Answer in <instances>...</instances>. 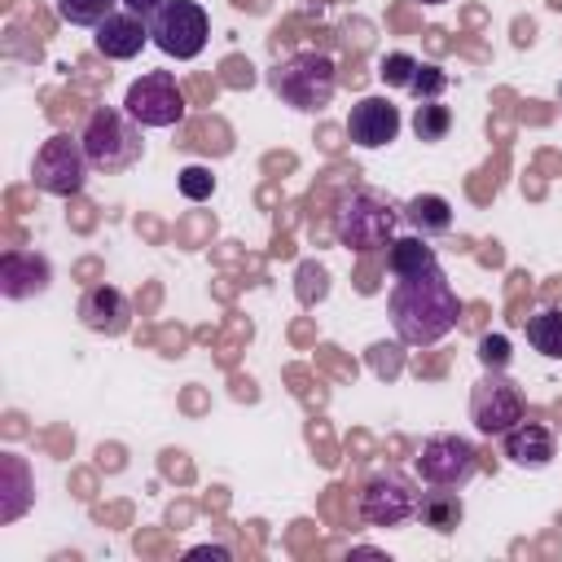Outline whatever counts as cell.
<instances>
[{"instance_id": "obj_8", "label": "cell", "mask_w": 562, "mask_h": 562, "mask_svg": "<svg viewBox=\"0 0 562 562\" xmlns=\"http://www.w3.org/2000/svg\"><path fill=\"white\" fill-rule=\"evenodd\" d=\"M479 474V452L461 435H430L417 452V479L426 487H465Z\"/></svg>"}, {"instance_id": "obj_20", "label": "cell", "mask_w": 562, "mask_h": 562, "mask_svg": "<svg viewBox=\"0 0 562 562\" xmlns=\"http://www.w3.org/2000/svg\"><path fill=\"white\" fill-rule=\"evenodd\" d=\"M448 132H452V110L443 101H417V110H413V136L422 145H435Z\"/></svg>"}, {"instance_id": "obj_9", "label": "cell", "mask_w": 562, "mask_h": 562, "mask_svg": "<svg viewBox=\"0 0 562 562\" xmlns=\"http://www.w3.org/2000/svg\"><path fill=\"white\" fill-rule=\"evenodd\" d=\"M123 110L140 123V127H176L184 119V92L176 83L171 70H145L127 97H123Z\"/></svg>"}, {"instance_id": "obj_10", "label": "cell", "mask_w": 562, "mask_h": 562, "mask_svg": "<svg viewBox=\"0 0 562 562\" xmlns=\"http://www.w3.org/2000/svg\"><path fill=\"white\" fill-rule=\"evenodd\" d=\"M417 501L422 492L413 487V479H404L400 470H382L360 487V518L369 527H400L408 518H417Z\"/></svg>"}, {"instance_id": "obj_14", "label": "cell", "mask_w": 562, "mask_h": 562, "mask_svg": "<svg viewBox=\"0 0 562 562\" xmlns=\"http://www.w3.org/2000/svg\"><path fill=\"white\" fill-rule=\"evenodd\" d=\"M92 31H97V35H92L97 53L110 57V61L136 57V53L145 48V40H149V22L136 18V13H127V9H114V13H110L101 26H92Z\"/></svg>"}, {"instance_id": "obj_11", "label": "cell", "mask_w": 562, "mask_h": 562, "mask_svg": "<svg viewBox=\"0 0 562 562\" xmlns=\"http://www.w3.org/2000/svg\"><path fill=\"white\" fill-rule=\"evenodd\" d=\"M53 285V263L40 255V250H22V246H9L0 255V294L22 303V299H35Z\"/></svg>"}, {"instance_id": "obj_24", "label": "cell", "mask_w": 562, "mask_h": 562, "mask_svg": "<svg viewBox=\"0 0 562 562\" xmlns=\"http://www.w3.org/2000/svg\"><path fill=\"white\" fill-rule=\"evenodd\" d=\"M176 184H180V193H184L189 202H206V198L215 193V176H211L206 167H198V162H193V167H180V171H176Z\"/></svg>"}, {"instance_id": "obj_19", "label": "cell", "mask_w": 562, "mask_h": 562, "mask_svg": "<svg viewBox=\"0 0 562 562\" xmlns=\"http://www.w3.org/2000/svg\"><path fill=\"white\" fill-rule=\"evenodd\" d=\"M527 342L549 356V360H562V312L558 307H544L536 316H527Z\"/></svg>"}, {"instance_id": "obj_7", "label": "cell", "mask_w": 562, "mask_h": 562, "mask_svg": "<svg viewBox=\"0 0 562 562\" xmlns=\"http://www.w3.org/2000/svg\"><path fill=\"white\" fill-rule=\"evenodd\" d=\"M527 417L522 386L505 378V369H487L470 391V422L479 435H505L514 422Z\"/></svg>"}, {"instance_id": "obj_18", "label": "cell", "mask_w": 562, "mask_h": 562, "mask_svg": "<svg viewBox=\"0 0 562 562\" xmlns=\"http://www.w3.org/2000/svg\"><path fill=\"white\" fill-rule=\"evenodd\" d=\"M435 263H439V255H435L430 237H422V233L395 237V241L386 246V268H391V277H413V272H426V268H435Z\"/></svg>"}, {"instance_id": "obj_1", "label": "cell", "mask_w": 562, "mask_h": 562, "mask_svg": "<svg viewBox=\"0 0 562 562\" xmlns=\"http://www.w3.org/2000/svg\"><path fill=\"white\" fill-rule=\"evenodd\" d=\"M386 312H391V329L404 347H435L443 334L457 329L461 321V299L452 290V281L443 277V268H426L413 277H395L391 294H386Z\"/></svg>"}, {"instance_id": "obj_4", "label": "cell", "mask_w": 562, "mask_h": 562, "mask_svg": "<svg viewBox=\"0 0 562 562\" xmlns=\"http://www.w3.org/2000/svg\"><path fill=\"white\" fill-rule=\"evenodd\" d=\"M400 220L404 215L386 198H378L373 189H356V193H342L334 206V237H338V246L364 255V250L391 246Z\"/></svg>"}, {"instance_id": "obj_12", "label": "cell", "mask_w": 562, "mask_h": 562, "mask_svg": "<svg viewBox=\"0 0 562 562\" xmlns=\"http://www.w3.org/2000/svg\"><path fill=\"white\" fill-rule=\"evenodd\" d=\"M400 123L404 119L386 97H360L351 105V114H347V136L360 149H382V145H391L400 136Z\"/></svg>"}, {"instance_id": "obj_28", "label": "cell", "mask_w": 562, "mask_h": 562, "mask_svg": "<svg viewBox=\"0 0 562 562\" xmlns=\"http://www.w3.org/2000/svg\"><path fill=\"white\" fill-rule=\"evenodd\" d=\"M189 558H215V562H228L233 553H228L224 544H198V549H189Z\"/></svg>"}, {"instance_id": "obj_21", "label": "cell", "mask_w": 562, "mask_h": 562, "mask_svg": "<svg viewBox=\"0 0 562 562\" xmlns=\"http://www.w3.org/2000/svg\"><path fill=\"white\" fill-rule=\"evenodd\" d=\"M123 0H57V18L70 26H101Z\"/></svg>"}, {"instance_id": "obj_13", "label": "cell", "mask_w": 562, "mask_h": 562, "mask_svg": "<svg viewBox=\"0 0 562 562\" xmlns=\"http://www.w3.org/2000/svg\"><path fill=\"white\" fill-rule=\"evenodd\" d=\"M79 321H83V329H92V334L119 338V334L132 329V299H127L119 285H92V290H83V299H79Z\"/></svg>"}, {"instance_id": "obj_16", "label": "cell", "mask_w": 562, "mask_h": 562, "mask_svg": "<svg viewBox=\"0 0 562 562\" xmlns=\"http://www.w3.org/2000/svg\"><path fill=\"white\" fill-rule=\"evenodd\" d=\"M417 518H422V527H430L439 536H452L461 527V518H465V505H461L457 487H430L417 501Z\"/></svg>"}, {"instance_id": "obj_3", "label": "cell", "mask_w": 562, "mask_h": 562, "mask_svg": "<svg viewBox=\"0 0 562 562\" xmlns=\"http://www.w3.org/2000/svg\"><path fill=\"white\" fill-rule=\"evenodd\" d=\"M79 140H83V154H88L92 171H105V176L136 167L140 154H145L140 123H136L127 110H119V105H97V110L88 114Z\"/></svg>"}, {"instance_id": "obj_27", "label": "cell", "mask_w": 562, "mask_h": 562, "mask_svg": "<svg viewBox=\"0 0 562 562\" xmlns=\"http://www.w3.org/2000/svg\"><path fill=\"white\" fill-rule=\"evenodd\" d=\"M162 4H167V0H123V9H127V13H136V18H145V22H149Z\"/></svg>"}, {"instance_id": "obj_26", "label": "cell", "mask_w": 562, "mask_h": 562, "mask_svg": "<svg viewBox=\"0 0 562 562\" xmlns=\"http://www.w3.org/2000/svg\"><path fill=\"white\" fill-rule=\"evenodd\" d=\"M325 290H329V285H325V268H321V263H303V268H299V299H303V303H321Z\"/></svg>"}, {"instance_id": "obj_17", "label": "cell", "mask_w": 562, "mask_h": 562, "mask_svg": "<svg viewBox=\"0 0 562 562\" xmlns=\"http://www.w3.org/2000/svg\"><path fill=\"white\" fill-rule=\"evenodd\" d=\"M400 215H404V224H408L413 233H422V237H439V233L452 228V206H448V198H439V193H417V198H408Z\"/></svg>"}, {"instance_id": "obj_2", "label": "cell", "mask_w": 562, "mask_h": 562, "mask_svg": "<svg viewBox=\"0 0 562 562\" xmlns=\"http://www.w3.org/2000/svg\"><path fill=\"white\" fill-rule=\"evenodd\" d=\"M268 88L299 114H321L334 92H338V70L325 53L316 48H303V53H290L285 61H277L268 70Z\"/></svg>"}, {"instance_id": "obj_23", "label": "cell", "mask_w": 562, "mask_h": 562, "mask_svg": "<svg viewBox=\"0 0 562 562\" xmlns=\"http://www.w3.org/2000/svg\"><path fill=\"white\" fill-rule=\"evenodd\" d=\"M408 92H413L417 101H439V97L448 92V70L435 66V61H417V75H413Z\"/></svg>"}, {"instance_id": "obj_15", "label": "cell", "mask_w": 562, "mask_h": 562, "mask_svg": "<svg viewBox=\"0 0 562 562\" xmlns=\"http://www.w3.org/2000/svg\"><path fill=\"white\" fill-rule=\"evenodd\" d=\"M501 448H505V457L514 461V465H522V470H544L549 461H553V452H558V439H553V430L544 426V422H514L505 435H501Z\"/></svg>"}, {"instance_id": "obj_6", "label": "cell", "mask_w": 562, "mask_h": 562, "mask_svg": "<svg viewBox=\"0 0 562 562\" xmlns=\"http://www.w3.org/2000/svg\"><path fill=\"white\" fill-rule=\"evenodd\" d=\"M206 35H211V18L198 0H167L149 18V40L176 61H193L206 48Z\"/></svg>"}, {"instance_id": "obj_5", "label": "cell", "mask_w": 562, "mask_h": 562, "mask_svg": "<svg viewBox=\"0 0 562 562\" xmlns=\"http://www.w3.org/2000/svg\"><path fill=\"white\" fill-rule=\"evenodd\" d=\"M88 171H92V162H88V154H83V140L70 136V132H53V136L35 149V162H31L35 189H44V193H53V198H75V193H83Z\"/></svg>"}, {"instance_id": "obj_29", "label": "cell", "mask_w": 562, "mask_h": 562, "mask_svg": "<svg viewBox=\"0 0 562 562\" xmlns=\"http://www.w3.org/2000/svg\"><path fill=\"white\" fill-rule=\"evenodd\" d=\"M422 4H443V0H422Z\"/></svg>"}, {"instance_id": "obj_22", "label": "cell", "mask_w": 562, "mask_h": 562, "mask_svg": "<svg viewBox=\"0 0 562 562\" xmlns=\"http://www.w3.org/2000/svg\"><path fill=\"white\" fill-rule=\"evenodd\" d=\"M413 75H417V57L413 53H386L382 61H378V79L386 83V88H404L408 92V83H413Z\"/></svg>"}, {"instance_id": "obj_25", "label": "cell", "mask_w": 562, "mask_h": 562, "mask_svg": "<svg viewBox=\"0 0 562 562\" xmlns=\"http://www.w3.org/2000/svg\"><path fill=\"white\" fill-rule=\"evenodd\" d=\"M509 338L505 334H483L479 338V360H483V369H505L509 364Z\"/></svg>"}]
</instances>
